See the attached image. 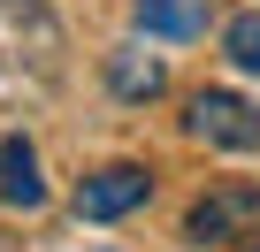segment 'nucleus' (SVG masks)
Returning a JSON list of instances; mask_svg holds the SVG:
<instances>
[{
  "mask_svg": "<svg viewBox=\"0 0 260 252\" xmlns=\"http://www.w3.org/2000/svg\"><path fill=\"white\" fill-rule=\"evenodd\" d=\"M61 69V23L39 0H0V99L46 92Z\"/></svg>",
  "mask_w": 260,
  "mask_h": 252,
  "instance_id": "1",
  "label": "nucleus"
},
{
  "mask_svg": "<svg viewBox=\"0 0 260 252\" xmlns=\"http://www.w3.org/2000/svg\"><path fill=\"white\" fill-rule=\"evenodd\" d=\"M199 244H260V184H222L191 206Z\"/></svg>",
  "mask_w": 260,
  "mask_h": 252,
  "instance_id": "2",
  "label": "nucleus"
},
{
  "mask_svg": "<svg viewBox=\"0 0 260 252\" xmlns=\"http://www.w3.org/2000/svg\"><path fill=\"white\" fill-rule=\"evenodd\" d=\"M191 138L222 146V153H260V107L237 92H199L191 99Z\"/></svg>",
  "mask_w": 260,
  "mask_h": 252,
  "instance_id": "3",
  "label": "nucleus"
},
{
  "mask_svg": "<svg viewBox=\"0 0 260 252\" xmlns=\"http://www.w3.org/2000/svg\"><path fill=\"white\" fill-rule=\"evenodd\" d=\"M130 206H146V168H130V161H115V168L77 184V214L84 222H122Z\"/></svg>",
  "mask_w": 260,
  "mask_h": 252,
  "instance_id": "4",
  "label": "nucleus"
},
{
  "mask_svg": "<svg viewBox=\"0 0 260 252\" xmlns=\"http://www.w3.org/2000/svg\"><path fill=\"white\" fill-rule=\"evenodd\" d=\"M0 199H8V206H39L46 199V176H39V153L23 146V138H8V146H0Z\"/></svg>",
  "mask_w": 260,
  "mask_h": 252,
  "instance_id": "5",
  "label": "nucleus"
},
{
  "mask_svg": "<svg viewBox=\"0 0 260 252\" xmlns=\"http://www.w3.org/2000/svg\"><path fill=\"white\" fill-rule=\"evenodd\" d=\"M107 84H115V99H161L169 69H161V61H146L138 46H122V54H107Z\"/></svg>",
  "mask_w": 260,
  "mask_h": 252,
  "instance_id": "6",
  "label": "nucleus"
},
{
  "mask_svg": "<svg viewBox=\"0 0 260 252\" xmlns=\"http://www.w3.org/2000/svg\"><path fill=\"white\" fill-rule=\"evenodd\" d=\"M138 23L161 31V39H191L207 23V0H138Z\"/></svg>",
  "mask_w": 260,
  "mask_h": 252,
  "instance_id": "7",
  "label": "nucleus"
},
{
  "mask_svg": "<svg viewBox=\"0 0 260 252\" xmlns=\"http://www.w3.org/2000/svg\"><path fill=\"white\" fill-rule=\"evenodd\" d=\"M222 46H230V61H237V69H252V77H260V16H237V23L222 31Z\"/></svg>",
  "mask_w": 260,
  "mask_h": 252,
  "instance_id": "8",
  "label": "nucleus"
},
{
  "mask_svg": "<svg viewBox=\"0 0 260 252\" xmlns=\"http://www.w3.org/2000/svg\"><path fill=\"white\" fill-rule=\"evenodd\" d=\"M100 252H107V244H100Z\"/></svg>",
  "mask_w": 260,
  "mask_h": 252,
  "instance_id": "9",
  "label": "nucleus"
}]
</instances>
